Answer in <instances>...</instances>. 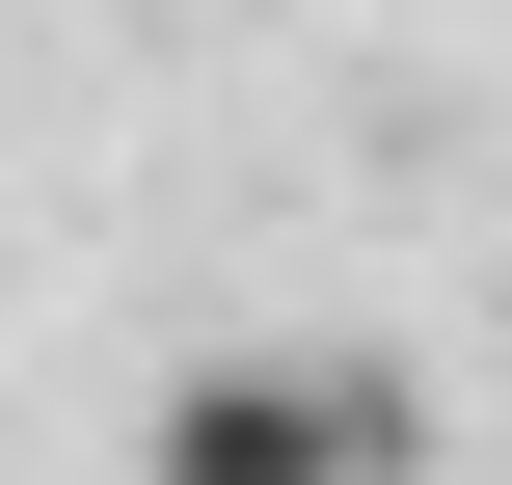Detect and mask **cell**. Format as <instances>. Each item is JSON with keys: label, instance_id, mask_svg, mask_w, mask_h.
<instances>
[{"label": "cell", "instance_id": "1", "mask_svg": "<svg viewBox=\"0 0 512 485\" xmlns=\"http://www.w3.org/2000/svg\"><path fill=\"white\" fill-rule=\"evenodd\" d=\"M405 459H432L405 351H324V324H270V351H189V378L135 405V485H405Z\"/></svg>", "mask_w": 512, "mask_h": 485}]
</instances>
